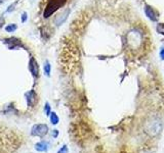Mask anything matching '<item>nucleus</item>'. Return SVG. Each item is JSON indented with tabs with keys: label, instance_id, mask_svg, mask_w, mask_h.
Listing matches in <instances>:
<instances>
[{
	"label": "nucleus",
	"instance_id": "nucleus-1",
	"mask_svg": "<svg viewBox=\"0 0 164 153\" xmlns=\"http://www.w3.org/2000/svg\"><path fill=\"white\" fill-rule=\"evenodd\" d=\"M67 0H50V1L48 2V4L46 5V8L44 9V12H43L44 17H45V19L49 17L53 12H56L59 8L64 6Z\"/></svg>",
	"mask_w": 164,
	"mask_h": 153
},
{
	"label": "nucleus",
	"instance_id": "nucleus-2",
	"mask_svg": "<svg viewBox=\"0 0 164 153\" xmlns=\"http://www.w3.org/2000/svg\"><path fill=\"white\" fill-rule=\"evenodd\" d=\"M48 133V127L44 124H38L32 127L31 129V135L36 137H44Z\"/></svg>",
	"mask_w": 164,
	"mask_h": 153
},
{
	"label": "nucleus",
	"instance_id": "nucleus-3",
	"mask_svg": "<svg viewBox=\"0 0 164 153\" xmlns=\"http://www.w3.org/2000/svg\"><path fill=\"white\" fill-rule=\"evenodd\" d=\"M26 96V101H27L28 106L32 107L34 104L36 103V98H37V95H36V92L34 90H30L29 92H27L25 94Z\"/></svg>",
	"mask_w": 164,
	"mask_h": 153
},
{
	"label": "nucleus",
	"instance_id": "nucleus-4",
	"mask_svg": "<svg viewBox=\"0 0 164 153\" xmlns=\"http://www.w3.org/2000/svg\"><path fill=\"white\" fill-rule=\"evenodd\" d=\"M29 69L32 74L33 77L37 78L38 75H39V66H38V63L37 61L35 60L33 57H31L30 61H29Z\"/></svg>",
	"mask_w": 164,
	"mask_h": 153
},
{
	"label": "nucleus",
	"instance_id": "nucleus-5",
	"mask_svg": "<svg viewBox=\"0 0 164 153\" xmlns=\"http://www.w3.org/2000/svg\"><path fill=\"white\" fill-rule=\"evenodd\" d=\"M145 14H146V15H147L149 20H153V22H157V20H158L157 12H156L151 6H149V5H146V6H145Z\"/></svg>",
	"mask_w": 164,
	"mask_h": 153
},
{
	"label": "nucleus",
	"instance_id": "nucleus-6",
	"mask_svg": "<svg viewBox=\"0 0 164 153\" xmlns=\"http://www.w3.org/2000/svg\"><path fill=\"white\" fill-rule=\"evenodd\" d=\"M69 12H70V9H66L65 11L62 12L61 14H59L58 17H56V20H54V24L56 26H61L65 20H67L68 15H69Z\"/></svg>",
	"mask_w": 164,
	"mask_h": 153
},
{
	"label": "nucleus",
	"instance_id": "nucleus-7",
	"mask_svg": "<svg viewBox=\"0 0 164 153\" xmlns=\"http://www.w3.org/2000/svg\"><path fill=\"white\" fill-rule=\"evenodd\" d=\"M49 148V145L46 141H40L35 144V149L38 152H47Z\"/></svg>",
	"mask_w": 164,
	"mask_h": 153
},
{
	"label": "nucleus",
	"instance_id": "nucleus-8",
	"mask_svg": "<svg viewBox=\"0 0 164 153\" xmlns=\"http://www.w3.org/2000/svg\"><path fill=\"white\" fill-rule=\"evenodd\" d=\"M49 118H50V123L53 124H58L59 121V118L58 115H56V112H53V111H51L50 115H49Z\"/></svg>",
	"mask_w": 164,
	"mask_h": 153
},
{
	"label": "nucleus",
	"instance_id": "nucleus-9",
	"mask_svg": "<svg viewBox=\"0 0 164 153\" xmlns=\"http://www.w3.org/2000/svg\"><path fill=\"white\" fill-rule=\"evenodd\" d=\"M43 69H44V74H45V76L49 77L50 72H51V66L49 64L48 61H45V64H44V66H43Z\"/></svg>",
	"mask_w": 164,
	"mask_h": 153
},
{
	"label": "nucleus",
	"instance_id": "nucleus-10",
	"mask_svg": "<svg viewBox=\"0 0 164 153\" xmlns=\"http://www.w3.org/2000/svg\"><path fill=\"white\" fill-rule=\"evenodd\" d=\"M17 29H18V27L15 24H10L5 27V31H6L7 33H14V31H17Z\"/></svg>",
	"mask_w": 164,
	"mask_h": 153
},
{
	"label": "nucleus",
	"instance_id": "nucleus-11",
	"mask_svg": "<svg viewBox=\"0 0 164 153\" xmlns=\"http://www.w3.org/2000/svg\"><path fill=\"white\" fill-rule=\"evenodd\" d=\"M44 112H45L46 115H50V113H51V107L49 106L48 102L45 103V106H44Z\"/></svg>",
	"mask_w": 164,
	"mask_h": 153
},
{
	"label": "nucleus",
	"instance_id": "nucleus-12",
	"mask_svg": "<svg viewBox=\"0 0 164 153\" xmlns=\"http://www.w3.org/2000/svg\"><path fill=\"white\" fill-rule=\"evenodd\" d=\"M156 30H157V32L159 34L164 35V24H159L157 26V28H156Z\"/></svg>",
	"mask_w": 164,
	"mask_h": 153
},
{
	"label": "nucleus",
	"instance_id": "nucleus-13",
	"mask_svg": "<svg viewBox=\"0 0 164 153\" xmlns=\"http://www.w3.org/2000/svg\"><path fill=\"white\" fill-rule=\"evenodd\" d=\"M58 153H68V147L66 146V145H64V146L59 150Z\"/></svg>",
	"mask_w": 164,
	"mask_h": 153
},
{
	"label": "nucleus",
	"instance_id": "nucleus-14",
	"mask_svg": "<svg viewBox=\"0 0 164 153\" xmlns=\"http://www.w3.org/2000/svg\"><path fill=\"white\" fill-rule=\"evenodd\" d=\"M15 5H17V2H14V3H12L11 5H9L8 8H7V10H6V12H10V11H12V10L14 9V7L15 6Z\"/></svg>",
	"mask_w": 164,
	"mask_h": 153
},
{
	"label": "nucleus",
	"instance_id": "nucleus-15",
	"mask_svg": "<svg viewBox=\"0 0 164 153\" xmlns=\"http://www.w3.org/2000/svg\"><path fill=\"white\" fill-rule=\"evenodd\" d=\"M27 20H28V14H27V12H23V14H22V22L25 23Z\"/></svg>",
	"mask_w": 164,
	"mask_h": 153
},
{
	"label": "nucleus",
	"instance_id": "nucleus-16",
	"mask_svg": "<svg viewBox=\"0 0 164 153\" xmlns=\"http://www.w3.org/2000/svg\"><path fill=\"white\" fill-rule=\"evenodd\" d=\"M160 58L162 59V60H164V48L161 49L160 51Z\"/></svg>",
	"mask_w": 164,
	"mask_h": 153
},
{
	"label": "nucleus",
	"instance_id": "nucleus-17",
	"mask_svg": "<svg viewBox=\"0 0 164 153\" xmlns=\"http://www.w3.org/2000/svg\"><path fill=\"white\" fill-rule=\"evenodd\" d=\"M4 24V19L3 17H0V27H2Z\"/></svg>",
	"mask_w": 164,
	"mask_h": 153
},
{
	"label": "nucleus",
	"instance_id": "nucleus-18",
	"mask_svg": "<svg viewBox=\"0 0 164 153\" xmlns=\"http://www.w3.org/2000/svg\"><path fill=\"white\" fill-rule=\"evenodd\" d=\"M53 137H56L58 136V130H53Z\"/></svg>",
	"mask_w": 164,
	"mask_h": 153
}]
</instances>
